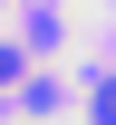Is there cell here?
Segmentation results:
<instances>
[{
    "label": "cell",
    "instance_id": "cell-1",
    "mask_svg": "<svg viewBox=\"0 0 116 125\" xmlns=\"http://www.w3.org/2000/svg\"><path fill=\"white\" fill-rule=\"evenodd\" d=\"M87 106H97V125H116V77H106L97 96H87Z\"/></svg>",
    "mask_w": 116,
    "mask_h": 125
},
{
    "label": "cell",
    "instance_id": "cell-2",
    "mask_svg": "<svg viewBox=\"0 0 116 125\" xmlns=\"http://www.w3.org/2000/svg\"><path fill=\"white\" fill-rule=\"evenodd\" d=\"M10 77H19V48H0V87H10Z\"/></svg>",
    "mask_w": 116,
    "mask_h": 125
}]
</instances>
